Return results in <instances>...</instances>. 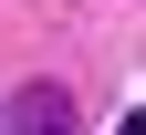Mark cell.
I'll return each mask as SVG.
<instances>
[{"label":"cell","instance_id":"6da1fadb","mask_svg":"<svg viewBox=\"0 0 146 135\" xmlns=\"http://www.w3.org/2000/svg\"><path fill=\"white\" fill-rule=\"evenodd\" d=\"M0 125H11V135H73V94L63 83H21Z\"/></svg>","mask_w":146,"mask_h":135},{"label":"cell","instance_id":"7a4b0ae2","mask_svg":"<svg viewBox=\"0 0 146 135\" xmlns=\"http://www.w3.org/2000/svg\"><path fill=\"white\" fill-rule=\"evenodd\" d=\"M115 135H146V125H136V114H125V125H115Z\"/></svg>","mask_w":146,"mask_h":135}]
</instances>
